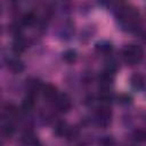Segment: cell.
Masks as SVG:
<instances>
[{
    "label": "cell",
    "instance_id": "10",
    "mask_svg": "<svg viewBox=\"0 0 146 146\" xmlns=\"http://www.w3.org/2000/svg\"><path fill=\"white\" fill-rule=\"evenodd\" d=\"M25 48H26V44H25V42H24V40H23L22 38H17V39L14 41V43H13V50H14V52H16V54L23 52V51L25 50Z\"/></svg>",
    "mask_w": 146,
    "mask_h": 146
},
{
    "label": "cell",
    "instance_id": "7",
    "mask_svg": "<svg viewBox=\"0 0 146 146\" xmlns=\"http://www.w3.org/2000/svg\"><path fill=\"white\" fill-rule=\"evenodd\" d=\"M43 84H41V82L36 79H30L29 81H26V88L29 94L31 95H35V92H38L39 90H41Z\"/></svg>",
    "mask_w": 146,
    "mask_h": 146
},
{
    "label": "cell",
    "instance_id": "16",
    "mask_svg": "<svg viewBox=\"0 0 146 146\" xmlns=\"http://www.w3.org/2000/svg\"><path fill=\"white\" fill-rule=\"evenodd\" d=\"M5 113L7 114L8 117H11V116L17 114V107L15 105H13V104H7L5 106Z\"/></svg>",
    "mask_w": 146,
    "mask_h": 146
},
{
    "label": "cell",
    "instance_id": "1",
    "mask_svg": "<svg viewBox=\"0 0 146 146\" xmlns=\"http://www.w3.org/2000/svg\"><path fill=\"white\" fill-rule=\"evenodd\" d=\"M144 56V50L141 47L136 44H128L122 50V57L124 62L129 65L137 64Z\"/></svg>",
    "mask_w": 146,
    "mask_h": 146
},
{
    "label": "cell",
    "instance_id": "9",
    "mask_svg": "<svg viewBox=\"0 0 146 146\" xmlns=\"http://www.w3.org/2000/svg\"><path fill=\"white\" fill-rule=\"evenodd\" d=\"M22 141H23L24 144H27V145H36V144H40L38 137H36L33 132H31V131L25 132V133L23 135Z\"/></svg>",
    "mask_w": 146,
    "mask_h": 146
},
{
    "label": "cell",
    "instance_id": "3",
    "mask_svg": "<svg viewBox=\"0 0 146 146\" xmlns=\"http://www.w3.org/2000/svg\"><path fill=\"white\" fill-rule=\"evenodd\" d=\"M111 117H112V112L105 104L102 107H99L96 112V119L98 123L103 127H106L111 122Z\"/></svg>",
    "mask_w": 146,
    "mask_h": 146
},
{
    "label": "cell",
    "instance_id": "8",
    "mask_svg": "<svg viewBox=\"0 0 146 146\" xmlns=\"http://www.w3.org/2000/svg\"><path fill=\"white\" fill-rule=\"evenodd\" d=\"M34 104H35V102H34V95L29 94L27 97L24 98V100H23V103H22V105H21V110H22L23 112L27 113V112H30V111L33 110Z\"/></svg>",
    "mask_w": 146,
    "mask_h": 146
},
{
    "label": "cell",
    "instance_id": "19",
    "mask_svg": "<svg viewBox=\"0 0 146 146\" xmlns=\"http://www.w3.org/2000/svg\"><path fill=\"white\" fill-rule=\"evenodd\" d=\"M100 143H102V144H113L114 140H113L112 138H110V137H106L105 139H102Z\"/></svg>",
    "mask_w": 146,
    "mask_h": 146
},
{
    "label": "cell",
    "instance_id": "12",
    "mask_svg": "<svg viewBox=\"0 0 146 146\" xmlns=\"http://www.w3.org/2000/svg\"><path fill=\"white\" fill-rule=\"evenodd\" d=\"M63 58H64V60H65L66 63H70V64H72V63H74V62L76 60V58H78V55H76L75 50H72V49H70V50H66V51L64 52V55H63Z\"/></svg>",
    "mask_w": 146,
    "mask_h": 146
},
{
    "label": "cell",
    "instance_id": "18",
    "mask_svg": "<svg viewBox=\"0 0 146 146\" xmlns=\"http://www.w3.org/2000/svg\"><path fill=\"white\" fill-rule=\"evenodd\" d=\"M119 100L122 104H128V103H131V97L128 96V95H121L119 97Z\"/></svg>",
    "mask_w": 146,
    "mask_h": 146
},
{
    "label": "cell",
    "instance_id": "2",
    "mask_svg": "<svg viewBox=\"0 0 146 146\" xmlns=\"http://www.w3.org/2000/svg\"><path fill=\"white\" fill-rule=\"evenodd\" d=\"M55 102V106L56 108L59 111V112H67L71 106H72V102H71V98L68 97V95L66 94H60V95H57L54 99Z\"/></svg>",
    "mask_w": 146,
    "mask_h": 146
},
{
    "label": "cell",
    "instance_id": "11",
    "mask_svg": "<svg viewBox=\"0 0 146 146\" xmlns=\"http://www.w3.org/2000/svg\"><path fill=\"white\" fill-rule=\"evenodd\" d=\"M68 129H70V127L66 124V123H64V122H58L57 124H56V127H55V133L57 135V136H65L66 137V135H67V132H68Z\"/></svg>",
    "mask_w": 146,
    "mask_h": 146
},
{
    "label": "cell",
    "instance_id": "4",
    "mask_svg": "<svg viewBox=\"0 0 146 146\" xmlns=\"http://www.w3.org/2000/svg\"><path fill=\"white\" fill-rule=\"evenodd\" d=\"M7 66L14 73H21L24 70L23 62L21 59H18V58H15V57H11V58L7 59Z\"/></svg>",
    "mask_w": 146,
    "mask_h": 146
},
{
    "label": "cell",
    "instance_id": "14",
    "mask_svg": "<svg viewBox=\"0 0 146 146\" xmlns=\"http://www.w3.org/2000/svg\"><path fill=\"white\" fill-rule=\"evenodd\" d=\"M96 49H97V51H99V52H102V54H110L111 51H112V49H113V47H112V44L111 43H107V42H103V43H98L97 46H96Z\"/></svg>",
    "mask_w": 146,
    "mask_h": 146
},
{
    "label": "cell",
    "instance_id": "6",
    "mask_svg": "<svg viewBox=\"0 0 146 146\" xmlns=\"http://www.w3.org/2000/svg\"><path fill=\"white\" fill-rule=\"evenodd\" d=\"M41 91H42V94H43V96L46 97V98H48V99H55V97L58 95L57 94V89H56V87L54 86V84H50V83H46V84H43L42 86V88H41Z\"/></svg>",
    "mask_w": 146,
    "mask_h": 146
},
{
    "label": "cell",
    "instance_id": "5",
    "mask_svg": "<svg viewBox=\"0 0 146 146\" xmlns=\"http://www.w3.org/2000/svg\"><path fill=\"white\" fill-rule=\"evenodd\" d=\"M130 84L136 90H141L146 86V80L141 74H133L130 78Z\"/></svg>",
    "mask_w": 146,
    "mask_h": 146
},
{
    "label": "cell",
    "instance_id": "17",
    "mask_svg": "<svg viewBox=\"0 0 146 146\" xmlns=\"http://www.w3.org/2000/svg\"><path fill=\"white\" fill-rule=\"evenodd\" d=\"M133 139L136 141H145L146 140V131L144 130H136L133 133Z\"/></svg>",
    "mask_w": 146,
    "mask_h": 146
},
{
    "label": "cell",
    "instance_id": "15",
    "mask_svg": "<svg viewBox=\"0 0 146 146\" xmlns=\"http://www.w3.org/2000/svg\"><path fill=\"white\" fill-rule=\"evenodd\" d=\"M34 21H35V16L32 13H27V14L22 16V24L23 25H31L32 23H34Z\"/></svg>",
    "mask_w": 146,
    "mask_h": 146
},
{
    "label": "cell",
    "instance_id": "13",
    "mask_svg": "<svg viewBox=\"0 0 146 146\" xmlns=\"http://www.w3.org/2000/svg\"><path fill=\"white\" fill-rule=\"evenodd\" d=\"M15 131V128H14V124L9 121H7L6 123L2 124V133L6 136V137H11V135L14 133Z\"/></svg>",
    "mask_w": 146,
    "mask_h": 146
}]
</instances>
